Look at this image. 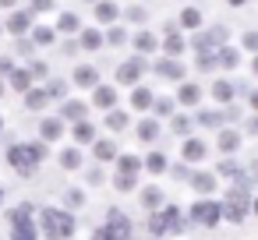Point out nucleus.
I'll list each match as a JSON object with an SVG mask.
<instances>
[{"label":"nucleus","mask_w":258,"mask_h":240,"mask_svg":"<svg viewBox=\"0 0 258 240\" xmlns=\"http://www.w3.org/2000/svg\"><path fill=\"white\" fill-rule=\"evenodd\" d=\"M43 155H46L43 145H15V148L8 152V163H11L22 177H29V173H36V166L43 163Z\"/></svg>","instance_id":"1"},{"label":"nucleus","mask_w":258,"mask_h":240,"mask_svg":"<svg viewBox=\"0 0 258 240\" xmlns=\"http://www.w3.org/2000/svg\"><path fill=\"white\" fill-rule=\"evenodd\" d=\"M43 233L50 240H64L75 233V215L71 212H60V208H46L43 212Z\"/></svg>","instance_id":"2"},{"label":"nucleus","mask_w":258,"mask_h":240,"mask_svg":"<svg viewBox=\"0 0 258 240\" xmlns=\"http://www.w3.org/2000/svg\"><path fill=\"white\" fill-rule=\"evenodd\" d=\"M244 212H247V187H230V194H226V205L219 208V215H226L230 222H240L244 219Z\"/></svg>","instance_id":"3"},{"label":"nucleus","mask_w":258,"mask_h":240,"mask_svg":"<svg viewBox=\"0 0 258 240\" xmlns=\"http://www.w3.org/2000/svg\"><path fill=\"white\" fill-rule=\"evenodd\" d=\"M149 229L152 233H184V215L177 208H163L149 219Z\"/></svg>","instance_id":"4"},{"label":"nucleus","mask_w":258,"mask_h":240,"mask_svg":"<svg viewBox=\"0 0 258 240\" xmlns=\"http://www.w3.org/2000/svg\"><path fill=\"white\" fill-rule=\"evenodd\" d=\"M191 219L202 222L205 229H212V226L219 222V205H216V201H198V205L191 208Z\"/></svg>","instance_id":"5"},{"label":"nucleus","mask_w":258,"mask_h":240,"mask_svg":"<svg viewBox=\"0 0 258 240\" xmlns=\"http://www.w3.org/2000/svg\"><path fill=\"white\" fill-rule=\"evenodd\" d=\"M106 229L117 236V240H131V219L124 215V212H117V208H110V215H106Z\"/></svg>","instance_id":"6"},{"label":"nucleus","mask_w":258,"mask_h":240,"mask_svg":"<svg viewBox=\"0 0 258 240\" xmlns=\"http://www.w3.org/2000/svg\"><path fill=\"white\" fill-rule=\"evenodd\" d=\"M145 67H149V64H145L142 57H135V60H127V64H120V67H117V82H120V85H135V82L142 78V71H145Z\"/></svg>","instance_id":"7"},{"label":"nucleus","mask_w":258,"mask_h":240,"mask_svg":"<svg viewBox=\"0 0 258 240\" xmlns=\"http://www.w3.org/2000/svg\"><path fill=\"white\" fill-rule=\"evenodd\" d=\"M113 103H117V89H110V85H96V92H92V106L110 110Z\"/></svg>","instance_id":"8"},{"label":"nucleus","mask_w":258,"mask_h":240,"mask_svg":"<svg viewBox=\"0 0 258 240\" xmlns=\"http://www.w3.org/2000/svg\"><path fill=\"white\" fill-rule=\"evenodd\" d=\"M75 85H82V89H96V85H99V71L89 67V64H82V67L75 71Z\"/></svg>","instance_id":"9"},{"label":"nucleus","mask_w":258,"mask_h":240,"mask_svg":"<svg viewBox=\"0 0 258 240\" xmlns=\"http://www.w3.org/2000/svg\"><path fill=\"white\" fill-rule=\"evenodd\" d=\"M85 113H89V106L78 103V99H71V103L60 106V120H85Z\"/></svg>","instance_id":"10"},{"label":"nucleus","mask_w":258,"mask_h":240,"mask_svg":"<svg viewBox=\"0 0 258 240\" xmlns=\"http://www.w3.org/2000/svg\"><path fill=\"white\" fill-rule=\"evenodd\" d=\"M216 60H219L226 71H230V67H237V64H240V50H237V46H219Z\"/></svg>","instance_id":"11"},{"label":"nucleus","mask_w":258,"mask_h":240,"mask_svg":"<svg viewBox=\"0 0 258 240\" xmlns=\"http://www.w3.org/2000/svg\"><path fill=\"white\" fill-rule=\"evenodd\" d=\"M39 131H43V138H46V141H57V138L64 134V120H60V117H50V120H43V127H39Z\"/></svg>","instance_id":"12"},{"label":"nucleus","mask_w":258,"mask_h":240,"mask_svg":"<svg viewBox=\"0 0 258 240\" xmlns=\"http://www.w3.org/2000/svg\"><path fill=\"white\" fill-rule=\"evenodd\" d=\"M184 159H187V163H198V159H205V141H198V138H187V141H184Z\"/></svg>","instance_id":"13"},{"label":"nucleus","mask_w":258,"mask_h":240,"mask_svg":"<svg viewBox=\"0 0 258 240\" xmlns=\"http://www.w3.org/2000/svg\"><path fill=\"white\" fill-rule=\"evenodd\" d=\"M138 170H142V159H138V155H117V173L135 177Z\"/></svg>","instance_id":"14"},{"label":"nucleus","mask_w":258,"mask_h":240,"mask_svg":"<svg viewBox=\"0 0 258 240\" xmlns=\"http://www.w3.org/2000/svg\"><path fill=\"white\" fill-rule=\"evenodd\" d=\"M8 32H15V36H25V32H29V11H18V15H11V18H8Z\"/></svg>","instance_id":"15"},{"label":"nucleus","mask_w":258,"mask_h":240,"mask_svg":"<svg viewBox=\"0 0 258 240\" xmlns=\"http://www.w3.org/2000/svg\"><path fill=\"white\" fill-rule=\"evenodd\" d=\"M216 145H219L223 152H237V148H240V134H237V131H219Z\"/></svg>","instance_id":"16"},{"label":"nucleus","mask_w":258,"mask_h":240,"mask_svg":"<svg viewBox=\"0 0 258 240\" xmlns=\"http://www.w3.org/2000/svg\"><path fill=\"white\" fill-rule=\"evenodd\" d=\"M46 103H50V96H46L43 89H29V92H25V106H29V110H43Z\"/></svg>","instance_id":"17"},{"label":"nucleus","mask_w":258,"mask_h":240,"mask_svg":"<svg viewBox=\"0 0 258 240\" xmlns=\"http://www.w3.org/2000/svg\"><path fill=\"white\" fill-rule=\"evenodd\" d=\"M187 180H191V187L202 191V194H212V191H216V177H209V173H198V177H187Z\"/></svg>","instance_id":"18"},{"label":"nucleus","mask_w":258,"mask_h":240,"mask_svg":"<svg viewBox=\"0 0 258 240\" xmlns=\"http://www.w3.org/2000/svg\"><path fill=\"white\" fill-rule=\"evenodd\" d=\"M198 99H202L198 85H180V92H177V103H184V106H195Z\"/></svg>","instance_id":"19"},{"label":"nucleus","mask_w":258,"mask_h":240,"mask_svg":"<svg viewBox=\"0 0 258 240\" xmlns=\"http://www.w3.org/2000/svg\"><path fill=\"white\" fill-rule=\"evenodd\" d=\"M195 120H198L202 127H223V113H219V110H202Z\"/></svg>","instance_id":"20"},{"label":"nucleus","mask_w":258,"mask_h":240,"mask_svg":"<svg viewBox=\"0 0 258 240\" xmlns=\"http://www.w3.org/2000/svg\"><path fill=\"white\" fill-rule=\"evenodd\" d=\"M142 205H145L149 212L159 208V205H163V191H159V187H145V191H142Z\"/></svg>","instance_id":"21"},{"label":"nucleus","mask_w":258,"mask_h":240,"mask_svg":"<svg viewBox=\"0 0 258 240\" xmlns=\"http://www.w3.org/2000/svg\"><path fill=\"white\" fill-rule=\"evenodd\" d=\"M163 50H166V57H180V53H184V39H180L177 32H170L166 43H163Z\"/></svg>","instance_id":"22"},{"label":"nucleus","mask_w":258,"mask_h":240,"mask_svg":"<svg viewBox=\"0 0 258 240\" xmlns=\"http://www.w3.org/2000/svg\"><path fill=\"white\" fill-rule=\"evenodd\" d=\"M117 15H120L117 4H106V0H103V4H96V18H99V22H113Z\"/></svg>","instance_id":"23"},{"label":"nucleus","mask_w":258,"mask_h":240,"mask_svg":"<svg viewBox=\"0 0 258 240\" xmlns=\"http://www.w3.org/2000/svg\"><path fill=\"white\" fill-rule=\"evenodd\" d=\"M156 71H159L163 78H180V74H184V67H180V64H173V57H170V60H163V64H156Z\"/></svg>","instance_id":"24"},{"label":"nucleus","mask_w":258,"mask_h":240,"mask_svg":"<svg viewBox=\"0 0 258 240\" xmlns=\"http://www.w3.org/2000/svg\"><path fill=\"white\" fill-rule=\"evenodd\" d=\"M233 92H237V89H233L230 82H216V85H212V96H216L219 103H230V99H233Z\"/></svg>","instance_id":"25"},{"label":"nucleus","mask_w":258,"mask_h":240,"mask_svg":"<svg viewBox=\"0 0 258 240\" xmlns=\"http://www.w3.org/2000/svg\"><path fill=\"white\" fill-rule=\"evenodd\" d=\"M131 106H135V110H149V106H152V92H149V89H135Z\"/></svg>","instance_id":"26"},{"label":"nucleus","mask_w":258,"mask_h":240,"mask_svg":"<svg viewBox=\"0 0 258 240\" xmlns=\"http://www.w3.org/2000/svg\"><path fill=\"white\" fill-rule=\"evenodd\" d=\"M11 85H15L18 92H29V85H32V74H29V71H11Z\"/></svg>","instance_id":"27"},{"label":"nucleus","mask_w":258,"mask_h":240,"mask_svg":"<svg viewBox=\"0 0 258 240\" xmlns=\"http://www.w3.org/2000/svg\"><path fill=\"white\" fill-rule=\"evenodd\" d=\"M106 127H110V131H124V127H127V113H120V110H110V117H106Z\"/></svg>","instance_id":"28"},{"label":"nucleus","mask_w":258,"mask_h":240,"mask_svg":"<svg viewBox=\"0 0 258 240\" xmlns=\"http://www.w3.org/2000/svg\"><path fill=\"white\" fill-rule=\"evenodd\" d=\"M156 134H159V124H156V120H142V124H138V138H142V141H152Z\"/></svg>","instance_id":"29"},{"label":"nucleus","mask_w":258,"mask_h":240,"mask_svg":"<svg viewBox=\"0 0 258 240\" xmlns=\"http://www.w3.org/2000/svg\"><path fill=\"white\" fill-rule=\"evenodd\" d=\"M60 166H64V170H78V166H82V155H78V148H68V152H60Z\"/></svg>","instance_id":"30"},{"label":"nucleus","mask_w":258,"mask_h":240,"mask_svg":"<svg viewBox=\"0 0 258 240\" xmlns=\"http://www.w3.org/2000/svg\"><path fill=\"white\" fill-rule=\"evenodd\" d=\"M195 67H198V71H212V67H216V53H209V50H198V60H195Z\"/></svg>","instance_id":"31"},{"label":"nucleus","mask_w":258,"mask_h":240,"mask_svg":"<svg viewBox=\"0 0 258 240\" xmlns=\"http://www.w3.org/2000/svg\"><path fill=\"white\" fill-rule=\"evenodd\" d=\"M180 25H184V29H198V25H202V15H198L195 8H187V11L180 15Z\"/></svg>","instance_id":"32"},{"label":"nucleus","mask_w":258,"mask_h":240,"mask_svg":"<svg viewBox=\"0 0 258 240\" xmlns=\"http://www.w3.org/2000/svg\"><path fill=\"white\" fill-rule=\"evenodd\" d=\"M32 43H39V46H50V43H53V29H46V25H39V29L32 32Z\"/></svg>","instance_id":"33"},{"label":"nucleus","mask_w":258,"mask_h":240,"mask_svg":"<svg viewBox=\"0 0 258 240\" xmlns=\"http://www.w3.org/2000/svg\"><path fill=\"white\" fill-rule=\"evenodd\" d=\"M82 46H85V50H99V46H103V36L89 29V32H82Z\"/></svg>","instance_id":"34"},{"label":"nucleus","mask_w":258,"mask_h":240,"mask_svg":"<svg viewBox=\"0 0 258 240\" xmlns=\"http://www.w3.org/2000/svg\"><path fill=\"white\" fill-rule=\"evenodd\" d=\"M135 46H138L142 53H152V50H156V36H149V32H138V39H135Z\"/></svg>","instance_id":"35"},{"label":"nucleus","mask_w":258,"mask_h":240,"mask_svg":"<svg viewBox=\"0 0 258 240\" xmlns=\"http://www.w3.org/2000/svg\"><path fill=\"white\" fill-rule=\"evenodd\" d=\"M75 138L85 145V141H92L96 138V131H92V124H85V120H78V127H75Z\"/></svg>","instance_id":"36"},{"label":"nucleus","mask_w":258,"mask_h":240,"mask_svg":"<svg viewBox=\"0 0 258 240\" xmlns=\"http://www.w3.org/2000/svg\"><path fill=\"white\" fill-rule=\"evenodd\" d=\"M96 159H117L113 141H96Z\"/></svg>","instance_id":"37"},{"label":"nucleus","mask_w":258,"mask_h":240,"mask_svg":"<svg viewBox=\"0 0 258 240\" xmlns=\"http://www.w3.org/2000/svg\"><path fill=\"white\" fill-rule=\"evenodd\" d=\"M57 29H60V32H78V18H75V15H60V18H57Z\"/></svg>","instance_id":"38"},{"label":"nucleus","mask_w":258,"mask_h":240,"mask_svg":"<svg viewBox=\"0 0 258 240\" xmlns=\"http://www.w3.org/2000/svg\"><path fill=\"white\" fill-rule=\"evenodd\" d=\"M145 166H149V170H152V173H163V170H166V159H163V155H159V152H152V155H149V159H145Z\"/></svg>","instance_id":"39"},{"label":"nucleus","mask_w":258,"mask_h":240,"mask_svg":"<svg viewBox=\"0 0 258 240\" xmlns=\"http://www.w3.org/2000/svg\"><path fill=\"white\" fill-rule=\"evenodd\" d=\"M29 74H32V78H46V74H50V67H46L43 60H32V64H29Z\"/></svg>","instance_id":"40"},{"label":"nucleus","mask_w":258,"mask_h":240,"mask_svg":"<svg viewBox=\"0 0 258 240\" xmlns=\"http://www.w3.org/2000/svg\"><path fill=\"white\" fill-rule=\"evenodd\" d=\"M113 187H117V191H131V187H135V177H124V173H117V177H113Z\"/></svg>","instance_id":"41"},{"label":"nucleus","mask_w":258,"mask_h":240,"mask_svg":"<svg viewBox=\"0 0 258 240\" xmlns=\"http://www.w3.org/2000/svg\"><path fill=\"white\" fill-rule=\"evenodd\" d=\"M46 96H50V99H60V96H64V82H60V78H53V82H50V89H46Z\"/></svg>","instance_id":"42"},{"label":"nucleus","mask_w":258,"mask_h":240,"mask_svg":"<svg viewBox=\"0 0 258 240\" xmlns=\"http://www.w3.org/2000/svg\"><path fill=\"white\" fill-rule=\"evenodd\" d=\"M124 29H110V36H106V43H113V46H124Z\"/></svg>","instance_id":"43"},{"label":"nucleus","mask_w":258,"mask_h":240,"mask_svg":"<svg viewBox=\"0 0 258 240\" xmlns=\"http://www.w3.org/2000/svg\"><path fill=\"white\" fill-rule=\"evenodd\" d=\"M173 131H177V134H187V131H191V120H187V117H173Z\"/></svg>","instance_id":"44"},{"label":"nucleus","mask_w":258,"mask_h":240,"mask_svg":"<svg viewBox=\"0 0 258 240\" xmlns=\"http://www.w3.org/2000/svg\"><path fill=\"white\" fill-rule=\"evenodd\" d=\"M92 240H117V236H113V233H110V229H106V226H99V229H96V233H92Z\"/></svg>","instance_id":"45"},{"label":"nucleus","mask_w":258,"mask_h":240,"mask_svg":"<svg viewBox=\"0 0 258 240\" xmlns=\"http://www.w3.org/2000/svg\"><path fill=\"white\" fill-rule=\"evenodd\" d=\"M15 71V64H11V57H0V78H4V74H11Z\"/></svg>","instance_id":"46"},{"label":"nucleus","mask_w":258,"mask_h":240,"mask_svg":"<svg viewBox=\"0 0 258 240\" xmlns=\"http://www.w3.org/2000/svg\"><path fill=\"white\" fill-rule=\"evenodd\" d=\"M127 18H131V22H145V8H131Z\"/></svg>","instance_id":"47"},{"label":"nucleus","mask_w":258,"mask_h":240,"mask_svg":"<svg viewBox=\"0 0 258 240\" xmlns=\"http://www.w3.org/2000/svg\"><path fill=\"white\" fill-rule=\"evenodd\" d=\"M219 173H226V177H237V173H240V170H237V166H233V163H219Z\"/></svg>","instance_id":"48"},{"label":"nucleus","mask_w":258,"mask_h":240,"mask_svg":"<svg viewBox=\"0 0 258 240\" xmlns=\"http://www.w3.org/2000/svg\"><path fill=\"white\" fill-rule=\"evenodd\" d=\"M82 201H85V198H82V191H68V205H75V208H78Z\"/></svg>","instance_id":"49"},{"label":"nucleus","mask_w":258,"mask_h":240,"mask_svg":"<svg viewBox=\"0 0 258 240\" xmlns=\"http://www.w3.org/2000/svg\"><path fill=\"white\" fill-rule=\"evenodd\" d=\"M244 46H247V50H258V32H247V36H244Z\"/></svg>","instance_id":"50"},{"label":"nucleus","mask_w":258,"mask_h":240,"mask_svg":"<svg viewBox=\"0 0 258 240\" xmlns=\"http://www.w3.org/2000/svg\"><path fill=\"white\" fill-rule=\"evenodd\" d=\"M15 240H36V229H15Z\"/></svg>","instance_id":"51"},{"label":"nucleus","mask_w":258,"mask_h":240,"mask_svg":"<svg viewBox=\"0 0 258 240\" xmlns=\"http://www.w3.org/2000/svg\"><path fill=\"white\" fill-rule=\"evenodd\" d=\"M53 0H32V11H50Z\"/></svg>","instance_id":"52"},{"label":"nucleus","mask_w":258,"mask_h":240,"mask_svg":"<svg viewBox=\"0 0 258 240\" xmlns=\"http://www.w3.org/2000/svg\"><path fill=\"white\" fill-rule=\"evenodd\" d=\"M156 110H159V113H170V110H173V99H159Z\"/></svg>","instance_id":"53"},{"label":"nucleus","mask_w":258,"mask_h":240,"mask_svg":"<svg viewBox=\"0 0 258 240\" xmlns=\"http://www.w3.org/2000/svg\"><path fill=\"white\" fill-rule=\"evenodd\" d=\"M173 177H180V180H187L191 173H187V166H173Z\"/></svg>","instance_id":"54"},{"label":"nucleus","mask_w":258,"mask_h":240,"mask_svg":"<svg viewBox=\"0 0 258 240\" xmlns=\"http://www.w3.org/2000/svg\"><path fill=\"white\" fill-rule=\"evenodd\" d=\"M247 134H258V117H254V120H247Z\"/></svg>","instance_id":"55"},{"label":"nucleus","mask_w":258,"mask_h":240,"mask_svg":"<svg viewBox=\"0 0 258 240\" xmlns=\"http://www.w3.org/2000/svg\"><path fill=\"white\" fill-rule=\"evenodd\" d=\"M251 106H254V110H258V92H254V96H251Z\"/></svg>","instance_id":"56"},{"label":"nucleus","mask_w":258,"mask_h":240,"mask_svg":"<svg viewBox=\"0 0 258 240\" xmlns=\"http://www.w3.org/2000/svg\"><path fill=\"white\" fill-rule=\"evenodd\" d=\"M230 4H233V8H240V4H247V0H230Z\"/></svg>","instance_id":"57"},{"label":"nucleus","mask_w":258,"mask_h":240,"mask_svg":"<svg viewBox=\"0 0 258 240\" xmlns=\"http://www.w3.org/2000/svg\"><path fill=\"white\" fill-rule=\"evenodd\" d=\"M0 4H4V8H11V4H15V0H0Z\"/></svg>","instance_id":"58"},{"label":"nucleus","mask_w":258,"mask_h":240,"mask_svg":"<svg viewBox=\"0 0 258 240\" xmlns=\"http://www.w3.org/2000/svg\"><path fill=\"white\" fill-rule=\"evenodd\" d=\"M4 92H8V89H4V78H0V96H4Z\"/></svg>","instance_id":"59"},{"label":"nucleus","mask_w":258,"mask_h":240,"mask_svg":"<svg viewBox=\"0 0 258 240\" xmlns=\"http://www.w3.org/2000/svg\"><path fill=\"white\" fill-rule=\"evenodd\" d=\"M251 67H254V74H258V57H254V64H251Z\"/></svg>","instance_id":"60"},{"label":"nucleus","mask_w":258,"mask_h":240,"mask_svg":"<svg viewBox=\"0 0 258 240\" xmlns=\"http://www.w3.org/2000/svg\"><path fill=\"white\" fill-rule=\"evenodd\" d=\"M254 212H258V198H254Z\"/></svg>","instance_id":"61"},{"label":"nucleus","mask_w":258,"mask_h":240,"mask_svg":"<svg viewBox=\"0 0 258 240\" xmlns=\"http://www.w3.org/2000/svg\"><path fill=\"white\" fill-rule=\"evenodd\" d=\"M0 32H4V25H0Z\"/></svg>","instance_id":"62"},{"label":"nucleus","mask_w":258,"mask_h":240,"mask_svg":"<svg viewBox=\"0 0 258 240\" xmlns=\"http://www.w3.org/2000/svg\"><path fill=\"white\" fill-rule=\"evenodd\" d=\"M0 198H4V194H0Z\"/></svg>","instance_id":"63"},{"label":"nucleus","mask_w":258,"mask_h":240,"mask_svg":"<svg viewBox=\"0 0 258 240\" xmlns=\"http://www.w3.org/2000/svg\"><path fill=\"white\" fill-rule=\"evenodd\" d=\"M254 170H258V166H254Z\"/></svg>","instance_id":"64"}]
</instances>
